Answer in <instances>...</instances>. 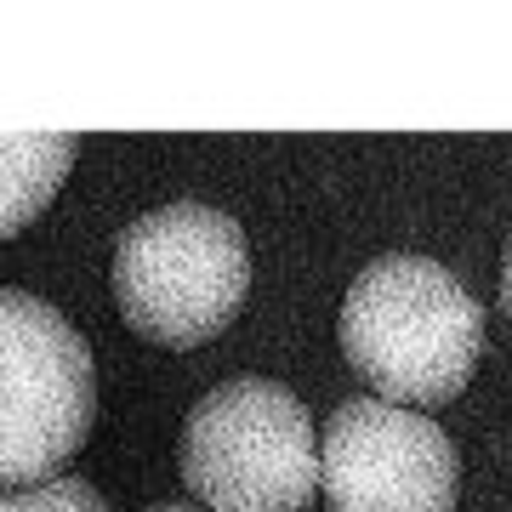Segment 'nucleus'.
<instances>
[{
    "label": "nucleus",
    "mask_w": 512,
    "mask_h": 512,
    "mask_svg": "<svg viewBox=\"0 0 512 512\" xmlns=\"http://www.w3.org/2000/svg\"><path fill=\"white\" fill-rule=\"evenodd\" d=\"M251 245L228 211L171 200L143 211L114 245V308L143 342L200 348L239 319Z\"/></svg>",
    "instance_id": "nucleus-2"
},
{
    "label": "nucleus",
    "mask_w": 512,
    "mask_h": 512,
    "mask_svg": "<svg viewBox=\"0 0 512 512\" xmlns=\"http://www.w3.org/2000/svg\"><path fill=\"white\" fill-rule=\"evenodd\" d=\"M0 512H114V507L86 478H46V484H23V490H0Z\"/></svg>",
    "instance_id": "nucleus-7"
},
{
    "label": "nucleus",
    "mask_w": 512,
    "mask_h": 512,
    "mask_svg": "<svg viewBox=\"0 0 512 512\" xmlns=\"http://www.w3.org/2000/svg\"><path fill=\"white\" fill-rule=\"evenodd\" d=\"M143 512H200V507H183V501H154V507H143Z\"/></svg>",
    "instance_id": "nucleus-9"
},
{
    "label": "nucleus",
    "mask_w": 512,
    "mask_h": 512,
    "mask_svg": "<svg viewBox=\"0 0 512 512\" xmlns=\"http://www.w3.org/2000/svg\"><path fill=\"white\" fill-rule=\"evenodd\" d=\"M177 467L211 512H308L319 495V439L285 382H217L183 421Z\"/></svg>",
    "instance_id": "nucleus-3"
},
{
    "label": "nucleus",
    "mask_w": 512,
    "mask_h": 512,
    "mask_svg": "<svg viewBox=\"0 0 512 512\" xmlns=\"http://www.w3.org/2000/svg\"><path fill=\"white\" fill-rule=\"evenodd\" d=\"M336 336L382 404L399 399V410H433L473 382L484 353V302L433 256L387 251L353 274Z\"/></svg>",
    "instance_id": "nucleus-1"
},
{
    "label": "nucleus",
    "mask_w": 512,
    "mask_h": 512,
    "mask_svg": "<svg viewBox=\"0 0 512 512\" xmlns=\"http://www.w3.org/2000/svg\"><path fill=\"white\" fill-rule=\"evenodd\" d=\"M461 461L439 421L382 399L336 404L319 439L325 512H456Z\"/></svg>",
    "instance_id": "nucleus-5"
},
{
    "label": "nucleus",
    "mask_w": 512,
    "mask_h": 512,
    "mask_svg": "<svg viewBox=\"0 0 512 512\" xmlns=\"http://www.w3.org/2000/svg\"><path fill=\"white\" fill-rule=\"evenodd\" d=\"M501 308L512 313V239H507V256H501Z\"/></svg>",
    "instance_id": "nucleus-8"
},
{
    "label": "nucleus",
    "mask_w": 512,
    "mask_h": 512,
    "mask_svg": "<svg viewBox=\"0 0 512 512\" xmlns=\"http://www.w3.org/2000/svg\"><path fill=\"white\" fill-rule=\"evenodd\" d=\"M97 421L86 336L35 291L0 285V490L63 478Z\"/></svg>",
    "instance_id": "nucleus-4"
},
{
    "label": "nucleus",
    "mask_w": 512,
    "mask_h": 512,
    "mask_svg": "<svg viewBox=\"0 0 512 512\" xmlns=\"http://www.w3.org/2000/svg\"><path fill=\"white\" fill-rule=\"evenodd\" d=\"M74 171V137H0V239L23 234Z\"/></svg>",
    "instance_id": "nucleus-6"
}]
</instances>
